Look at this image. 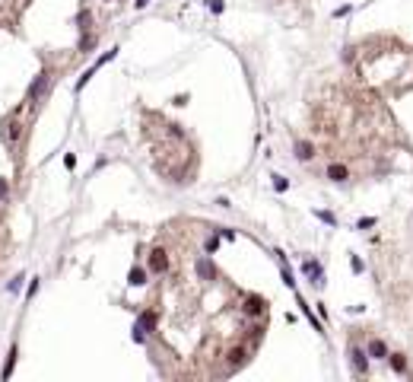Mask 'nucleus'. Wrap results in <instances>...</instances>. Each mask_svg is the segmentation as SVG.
I'll list each match as a JSON object with an SVG mask.
<instances>
[{"label":"nucleus","instance_id":"nucleus-15","mask_svg":"<svg viewBox=\"0 0 413 382\" xmlns=\"http://www.w3.org/2000/svg\"><path fill=\"white\" fill-rule=\"evenodd\" d=\"M6 191H10V185H6V178H0V201L6 198Z\"/></svg>","mask_w":413,"mask_h":382},{"label":"nucleus","instance_id":"nucleus-6","mask_svg":"<svg viewBox=\"0 0 413 382\" xmlns=\"http://www.w3.org/2000/svg\"><path fill=\"white\" fill-rule=\"evenodd\" d=\"M328 176L334 178V182H343V178H347L350 172H347V166H337V163H334V166H330V169H328Z\"/></svg>","mask_w":413,"mask_h":382},{"label":"nucleus","instance_id":"nucleus-1","mask_svg":"<svg viewBox=\"0 0 413 382\" xmlns=\"http://www.w3.org/2000/svg\"><path fill=\"white\" fill-rule=\"evenodd\" d=\"M48 86H51V73H48V70H42V73L35 77V83L29 86V102H32V105L42 102V96L48 92Z\"/></svg>","mask_w":413,"mask_h":382},{"label":"nucleus","instance_id":"nucleus-2","mask_svg":"<svg viewBox=\"0 0 413 382\" xmlns=\"http://www.w3.org/2000/svg\"><path fill=\"white\" fill-rule=\"evenodd\" d=\"M19 134H23V127H19V121H13V118L0 124V137H3V144H10V147H13V144L19 140Z\"/></svg>","mask_w":413,"mask_h":382},{"label":"nucleus","instance_id":"nucleus-13","mask_svg":"<svg viewBox=\"0 0 413 382\" xmlns=\"http://www.w3.org/2000/svg\"><path fill=\"white\" fill-rule=\"evenodd\" d=\"M77 23H80V29H86V26H89V13H80Z\"/></svg>","mask_w":413,"mask_h":382},{"label":"nucleus","instance_id":"nucleus-11","mask_svg":"<svg viewBox=\"0 0 413 382\" xmlns=\"http://www.w3.org/2000/svg\"><path fill=\"white\" fill-rule=\"evenodd\" d=\"M143 277H146V271H143V267H134V271H131V284H134V287H140V284H143Z\"/></svg>","mask_w":413,"mask_h":382},{"label":"nucleus","instance_id":"nucleus-16","mask_svg":"<svg viewBox=\"0 0 413 382\" xmlns=\"http://www.w3.org/2000/svg\"><path fill=\"white\" fill-rule=\"evenodd\" d=\"M146 3H150V0H137V6H146Z\"/></svg>","mask_w":413,"mask_h":382},{"label":"nucleus","instance_id":"nucleus-4","mask_svg":"<svg viewBox=\"0 0 413 382\" xmlns=\"http://www.w3.org/2000/svg\"><path fill=\"white\" fill-rule=\"evenodd\" d=\"M296 156H299V159H311V156H315V147H311L308 140H299V144H296Z\"/></svg>","mask_w":413,"mask_h":382},{"label":"nucleus","instance_id":"nucleus-14","mask_svg":"<svg viewBox=\"0 0 413 382\" xmlns=\"http://www.w3.org/2000/svg\"><path fill=\"white\" fill-rule=\"evenodd\" d=\"M64 166H67V169H73V166H77V156H73V153H67V156H64Z\"/></svg>","mask_w":413,"mask_h":382},{"label":"nucleus","instance_id":"nucleus-7","mask_svg":"<svg viewBox=\"0 0 413 382\" xmlns=\"http://www.w3.org/2000/svg\"><path fill=\"white\" fill-rule=\"evenodd\" d=\"M248 312H251V316H264V312H267V306H264L258 296H251V299H248Z\"/></svg>","mask_w":413,"mask_h":382},{"label":"nucleus","instance_id":"nucleus-8","mask_svg":"<svg viewBox=\"0 0 413 382\" xmlns=\"http://www.w3.org/2000/svg\"><path fill=\"white\" fill-rule=\"evenodd\" d=\"M369 353H372V357H385V353H388V347H385L382 341H369Z\"/></svg>","mask_w":413,"mask_h":382},{"label":"nucleus","instance_id":"nucleus-10","mask_svg":"<svg viewBox=\"0 0 413 382\" xmlns=\"http://www.w3.org/2000/svg\"><path fill=\"white\" fill-rule=\"evenodd\" d=\"M229 363H245V351H242V347H232V351H229Z\"/></svg>","mask_w":413,"mask_h":382},{"label":"nucleus","instance_id":"nucleus-12","mask_svg":"<svg viewBox=\"0 0 413 382\" xmlns=\"http://www.w3.org/2000/svg\"><path fill=\"white\" fill-rule=\"evenodd\" d=\"M92 45H96V35H89V38H83V42H80V51H89Z\"/></svg>","mask_w":413,"mask_h":382},{"label":"nucleus","instance_id":"nucleus-9","mask_svg":"<svg viewBox=\"0 0 413 382\" xmlns=\"http://www.w3.org/2000/svg\"><path fill=\"white\" fill-rule=\"evenodd\" d=\"M13 366H16V347L10 351V357H6V366H3V379L13 376Z\"/></svg>","mask_w":413,"mask_h":382},{"label":"nucleus","instance_id":"nucleus-5","mask_svg":"<svg viewBox=\"0 0 413 382\" xmlns=\"http://www.w3.org/2000/svg\"><path fill=\"white\" fill-rule=\"evenodd\" d=\"M350 357H353L356 373H365V357H362V351H359V347H353V351H350Z\"/></svg>","mask_w":413,"mask_h":382},{"label":"nucleus","instance_id":"nucleus-3","mask_svg":"<svg viewBox=\"0 0 413 382\" xmlns=\"http://www.w3.org/2000/svg\"><path fill=\"white\" fill-rule=\"evenodd\" d=\"M165 264H168L165 252H162V249H156V252L150 255V271H156V274H159V271H165Z\"/></svg>","mask_w":413,"mask_h":382}]
</instances>
